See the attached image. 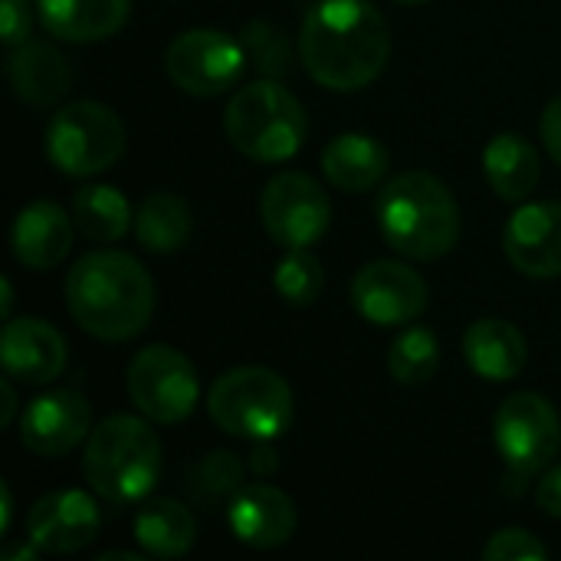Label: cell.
<instances>
[{
  "instance_id": "obj_14",
  "label": "cell",
  "mask_w": 561,
  "mask_h": 561,
  "mask_svg": "<svg viewBox=\"0 0 561 561\" xmlns=\"http://www.w3.org/2000/svg\"><path fill=\"white\" fill-rule=\"evenodd\" d=\"M503 250L510 263L533 276V279H556L561 276V204L559 201H536L523 204L506 230Z\"/></svg>"
},
{
  "instance_id": "obj_40",
  "label": "cell",
  "mask_w": 561,
  "mask_h": 561,
  "mask_svg": "<svg viewBox=\"0 0 561 561\" xmlns=\"http://www.w3.org/2000/svg\"><path fill=\"white\" fill-rule=\"evenodd\" d=\"M394 3H424V0H394Z\"/></svg>"
},
{
  "instance_id": "obj_7",
  "label": "cell",
  "mask_w": 561,
  "mask_h": 561,
  "mask_svg": "<svg viewBox=\"0 0 561 561\" xmlns=\"http://www.w3.org/2000/svg\"><path fill=\"white\" fill-rule=\"evenodd\" d=\"M125 151V125L102 102H72L46 125V158L69 178L112 168Z\"/></svg>"
},
{
  "instance_id": "obj_39",
  "label": "cell",
  "mask_w": 561,
  "mask_h": 561,
  "mask_svg": "<svg viewBox=\"0 0 561 561\" xmlns=\"http://www.w3.org/2000/svg\"><path fill=\"white\" fill-rule=\"evenodd\" d=\"M99 561H141V556H131V552H105V556H99Z\"/></svg>"
},
{
  "instance_id": "obj_28",
  "label": "cell",
  "mask_w": 561,
  "mask_h": 561,
  "mask_svg": "<svg viewBox=\"0 0 561 561\" xmlns=\"http://www.w3.org/2000/svg\"><path fill=\"white\" fill-rule=\"evenodd\" d=\"M187 486H191L194 500L204 506L233 500L237 490L243 486V463L237 460V454H227V450L207 454L187 470Z\"/></svg>"
},
{
  "instance_id": "obj_9",
  "label": "cell",
  "mask_w": 561,
  "mask_h": 561,
  "mask_svg": "<svg viewBox=\"0 0 561 561\" xmlns=\"http://www.w3.org/2000/svg\"><path fill=\"white\" fill-rule=\"evenodd\" d=\"M128 398L154 424H181L201 398L194 365L171 345H148L128 365Z\"/></svg>"
},
{
  "instance_id": "obj_22",
  "label": "cell",
  "mask_w": 561,
  "mask_h": 561,
  "mask_svg": "<svg viewBox=\"0 0 561 561\" xmlns=\"http://www.w3.org/2000/svg\"><path fill=\"white\" fill-rule=\"evenodd\" d=\"M388 168H391L388 148L378 138L362 135V131L339 135L322 151V171H325V178L339 191H348V194L371 191L388 174Z\"/></svg>"
},
{
  "instance_id": "obj_25",
  "label": "cell",
  "mask_w": 561,
  "mask_h": 561,
  "mask_svg": "<svg viewBox=\"0 0 561 561\" xmlns=\"http://www.w3.org/2000/svg\"><path fill=\"white\" fill-rule=\"evenodd\" d=\"M72 220L76 230L92 243H115L131 227V207L118 187L89 184L72 197Z\"/></svg>"
},
{
  "instance_id": "obj_2",
  "label": "cell",
  "mask_w": 561,
  "mask_h": 561,
  "mask_svg": "<svg viewBox=\"0 0 561 561\" xmlns=\"http://www.w3.org/2000/svg\"><path fill=\"white\" fill-rule=\"evenodd\" d=\"M66 306L82 332L102 342H128L151 322L154 283L135 256L92 250L66 276Z\"/></svg>"
},
{
  "instance_id": "obj_31",
  "label": "cell",
  "mask_w": 561,
  "mask_h": 561,
  "mask_svg": "<svg viewBox=\"0 0 561 561\" xmlns=\"http://www.w3.org/2000/svg\"><path fill=\"white\" fill-rule=\"evenodd\" d=\"M486 561H542L549 559V549L526 529H503L496 533L486 549H483Z\"/></svg>"
},
{
  "instance_id": "obj_24",
  "label": "cell",
  "mask_w": 561,
  "mask_h": 561,
  "mask_svg": "<svg viewBox=\"0 0 561 561\" xmlns=\"http://www.w3.org/2000/svg\"><path fill=\"white\" fill-rule=\"evenodd\" d=\"M135 539L154 559H181L197 539L194 516L178 500H148L135 513Z\"/></svg>"
},
{
  "instance_id": "obj_23",
  "label": "cell",
  "mask_w": 561,
  "mask_h": 561,
  "mask_svg": "<svg viewBox=\"0 0 561 561\" xmlns=\"http://www.w3.org/2000/svg\"><path fill=\"white\" fill-rule=\"evenodd\" d=\"M539 154L523 135H496L483 151L490 187L503 201H526L539 184Z\"/></svg>"
},
{
  "instance_id": "obj_5",
  "label": "cell",
  "mask_w": 561,
  "mask_h": 561,
  "mask_svg": "<svg viewBox=\"0 0 561 561\" xmlns=\"http://www.w3.org/2000/svg\"><path fill=\"white\" fill-rule=\"evenodd\" d=\"M224 125L230 145L240 154L266 164L289 161L302 148L309 131L302 102L273 79H260L237 89L227 102Z\"/></svg>"
},
{
  "instance_id": "obj_34",
  "label": "cell",
  "mask_w": 561,
  "mask_h": 561,
  "mask_svg": "<svg viewBox=\"0 0 561 561\" xmlns=\"http://www.w3.org/2000/svg\"><path fill=\"white\" fill-rule=\"evenodd\" d=\"M542 141H546L549 154L556 158V164L561 168V95H556L546 105V115H542Z\"/></svg>"
},
{
  "instance_id": "obj_17",
  "label": "cell",
  "mask_w": 561,
  "mask_h": 561,
  "mask_svg": "<svg viewBox=\"0 0 561 561\" xmlns=\"http://www.w3.org/2000/svg\"><path fill=\"white\" fill-rule=\"evenodd\" d=\"M227 519L233 536L253 549H279L296 533L293 500L270 483L240 486L227 506Z\"/></svg>"
},
{
  "instance_id": "obj_35",
  "label": "cell",
  "mask_w": 561,
  "mask_h": 561,
  "mask_svg": "<svg viewBox=\"0 0 561 561\" xmlns=\"http://www.w3.org/2000/svg\"><path fill=\"white\" fill-rule=\"evenodd\" d=\"M0 398H3L0 427H10V424H13V414H16V391H13V378H10V375L0 381Z\"/></svg>"
},
{
  "instance_id": "obj_11",
  "label": "cell",
  "mask_w": 561,
  "mask_h": 561,
  "mask_svg": "<svg viewBox=\"0 0 561 561\" xmlns=\"http://www.w3.org/2000/svg\"><path fill=\"white\" fill-rule=\"evenodd\" d=\"M247 66V49L220 30H187L171 39L164 69L187 95H220L237 85Z\"/></svg>"
},
{
  "instance_id": "obj_15",
  "label": "cell",
  "mask_w": 561,
  "mask_h": 561,
  "mask_svg": "<svg viewBox=\"0 0 561 561\" xmlns=\"http://www.w3.org/2000/svg\"><path fill=\"white\" fill-rule=\"evenodd\" d=\"M89 401L79 391L56 388L26 404L20 417V440L36 457H59L79 447V440L89 434Z\"/></svg>"
},
{
  "instance_id": "obj_27",
  "label": "cell",
  "mask_w": 561,
  "mask_h": 561,
  "mask_svg": "<svg viewBox=\"0 0 561 561\" xmlns=\"http://www.w3.org/2000/svg\"><path fill=\"white\" fill-rule=\"evenodd\" d=\"M440 365V345L434 339L431 329L411 325L408 332H401L388 352V371L398 385H424L437 375Z\"/></svg>"
},
{
  "instance_id": "obj_13",
  "label": "cell",
  "mask_w": 561,
  "mask_h": 561,
  "mask_svg": "<svg viewBox=\"0 0 561 561\" xmlns=\"http://www.w3.org/2000/svg\"><path fill=\"white\" fill-rule=\"evenodd\" d=\"M99 523H102V516L89 493L59 490V493H46L43 500L33 503L26 533H30V546H36L39 552L72 556L95 542Z\"/></svg>"
},
{
  "instance_id": "obj_26",
  "label": "cell",
  "mask_w": 561,
  "mask_h": 561,
  "mask_svg": "<svg viewBox=\"0 0 561 561\" xmlns=\"http://www.w3.org/2000/svg\"><path fill=\"white\" fill-rule=\"evenodd\" d=\"M135 237L148 253H174L191 237V207L168 194H148L135 214Z\"/></svg>"
},
{
  "instance_id": "obj_19",
  "label": "cell",
  "mask_w": 561,
  "mask_h": 561,
  "mask_svg": "<svg viewBox=\"0 0 561 561\" xmlns=\"http://www.w3.org/2000/svg\"><path fill=\"white\" fill-rule=\"evenodd\" d=\"M7 79L16 99L30 105H53L72 89V66L56 46L43 39H26L10 49Z\"/></svg>"
},
{
  "instance_id": "obj_12",
  "label": "cell",
  "mask_w": 561,
  "mask_h": 561,
  "mask_svg": "<svg viewBox=\"0 0 561 561\" xmlns=\"http://www.w3.org/2000/svg\"><path fill=\"white\" fill-rule=\"evenodd\" d=\"M352 306L371 325H408L427 309V286L411 266L375 260L355 273Z\"/></svg>"
},
{
  "instance_id": "obj_6",
  "label": "cell",
  "mask_w": 561,
  "mask_h": 561,
  "mask_svg": "<svg viewBox=\"0 0 561 561\" xmlns=\"http://www.w3.org/2000/svg\"><path fill=\"white\" fill-rule=\"evenodd\" d=\"M207 414L224 434L273 440L293 424V388L270 368L243 365L214 381Z\"/></svg>"
},
{
  "instance_id": "obj_3",
  "label": "cell",
  "mask_w": 561,
  "mask_h": 561,
  "mask_svg": "<svg viewBox=\"0 0 561 561\" xmlns=\"http://www.w3.org/2000/svg\"><path fill=\"white\" fill-rule=\"evenodd\" d=\"M381 237L408 260H440L460 240V207L427 171L394 174L375 207Z\"/></svg>"
},
{
  "instance_id": "obj_33",
  "label": "cell",
  "mask_w": 561,
  "mask_h": 561,
  "mask_svg": "<svg viewBox=\"0 0 561 561\" xmlns=\"http://www.w3.org/2000/svg\"><path fill=\"white\" fill-rule=\"evenodd\" d=\"M536 503L539 510H546L549 516L561 519V467H552L542 473L539 486H536Z\"/></svg>"
},
{
  "instance_id": "obj_21",
  "label": "cell",
  "mask_w": 561,
  "mask_h": 561,
  "mask_svg": "<svg viewBox=\"0 0 561 561\" xmlns=\"http://www.w3.org/2000/svg\"><path fill=\"white\" fill-rule=\"evenodd\" d=\"M36 10L53 36L66 43H99L125 26L131 0H36Z\"/></svg>"
},
{
  "instance_id": "obj_16",
  "label": "cell",
  "mask_w": 561,
  "mask_h": 561,
  "mask_svg": "<svg viewBox=\"0 0 561 561\" xmlns=\"http://www.w3.org/2000/svg\"><path fill=\"white\" fill-rule=\"evenodd\" d=\"M0 362L20 385H49L66 368V339L43 319H7Z\"/></svg>"
},
{
  "instance_id": "obj_38",
  "label": "cell",
  "mask_w": 561,
  "mask_h": 561,
  "mask_svg": "<svg viewBox=\"0 0 561 561\" xmlns=\"http://www.w3.org/2000/svg\"><path fill=\"white\" fill-rule=\"evenodd\" d=\"M0 289H3V302H0V309H3V319H10V306H13V289H10V279H3V283H0Z\"/></svg>"
},
{
  "instance_id": "obj_30",
  "label": "cell",
  "mask_w": 561,
  "mask_h": 561,
  "mask_svg": "<svg viewBox=\"0 0 561 561\" xmlns=\"http://www.w3.org/2000/svg\"><path fill=\"white\" fill-rule=\"evenodd\" d=\"M240 43L247 49V59L266 76H283L293 62V46L273 23H263V20L247 23Z\"/></svg>"
},
{
  "instance_id": "obj_29",
  "label": "cell",
  "mask_w": 561,
  "mask_h": 561,
  "mask_svg": "<svg viewBox=\"0 0 561 561\" xmlns=\"http://www.w3.org/2000/svg\"><path fill=\"white\" fill-rule=\"evenodd\" d=\"M273 283H276V293L289 306H312L322 296L325 273H322V263L309 250H286V256L276 266Z\"/></svg>"
},
{
  "instance_id": "obj_36",
  "label": "cell",
  "mask_w": 561,
  "mask_h": 561,
  "mask_svg": "<svg viewBox=\"0 0 561 561\" xmlns=\"http://www.w3.org/2000/svg\"><path fill=\"white\" fill-rule=\"evenodd\" d=\"M250 470H253V473H263V477H270V473L276 470V454H273L270 447H263V450H253V454H250Z\"/></svg>"
},
{
  "instance_id": "obj_1",
  "label": "cell",
  "mask_w": 561,
  "mask_h": 561,
  "mask_svg": "<svg viewBox=\"0 0 561 561\" xmlns=\"http://www.w3.org/2000/svg\"><path fill=\"white\" fill-rule=\"evenodd\" d=\"M299 59L325 89H362L391 59L388 20L371 0H319L302 20Z\"/></svg>"
},
{
  "instance_id": "obj_10",
  "label": "cell",
  "mask_w": 561,
  "mask_h": 561,
  "mask_svg": "<svg viewBox=\"0 0 561 561\" xmlns=\"http://www.w3.org/2000/svg\"><path fill=\"white\" fill-rule=\"evenodd\" d=\"M260 220L283 250H306L329 230L332 204L316 178L279 171L260 194Z\"/></svg>"
},
{
  "instance_id": "obj_32",
  "label": "cell",
  "mask_w": 561,
  "mask_h": 561,
  "mask_svg": "<svg viewBox=\"0 0 561 561\" xmlns=\"http://www.w3.org/2000/svg\"><path fill=\"white\" fill-rule=\"evenodd\" d=\"M0 30L7 49L30 39V7L26 0H0Z\"/></svg>"
},
{
  "instance_id": "obj_37",
  "label": "cell",
  "mask_w": 561,
  "mask_h": 561,
  "mask_svg": "<svg viewBox=\"0 0 561 561\" xmlns=\"http://www.w3.org/2000/svg\"><path fill=\"white\" fill-rule=\"evenodd\" d=\"M0 493H3V513H0V533H7V526H10V486L3 483V486H0Z\"/></svg>"
},
{
  "instance_id": "obj_18",
  "label": "cell",
  "mask_w": 561,
  "mask_h": 561,
  "mask_svg": "<svg viewBox=\"0 0 561 561\" xmlns=\"http://www.w3.org/2000/svg\"><path fill=\"white\" fill-rule=\"evenodd\" d=\"M76 220L53 201L26 204L13 220V256L30 270H53L72 250Z\"/></svg>"
},
{
  "instance_id": "obj_8",
  "label": "cell",
  "mask_w": 561,
  "mask_h": 561,
  "mask_svg": "<svg viewBox=\"0 0 561 561\" xmlns=\"http://www.w3.org/2000/svg\"><path fill=\"white\" fill-rule=\"evenodd\" d=\"M493 440L510 467V483H526L552 467L561 450V421L556 408L536 394H510L493 417Z\"/></svg>"
},
{
  "instance_id": "obj_20",
  "label": "cell",
  "mask_w": 561,
  "mask_h": 561,
  "mask_svg": "<svg viewBox=\"0 0 561 561\" xmlns=\"http://www.w3.org/2000/svg\"><path fill=\"white\" fill-rule=\"evenodd\" d=\"M463 358L483 381H513L529 362V345L513 322L480 319L463 335Z\"/></svg>"
},
{
  "instance_id": "obj_4",
  "label": "cell",
  "mask_w": 561,
  "mask_h": 561,
  "mask_svg": "<svg viewBox=\"0 0 561 561\" xmlns=\"http://www.w3.org/2000/svg\"><path fill=\"white\" fill-rule=\"evenodd\" d=\"M82 470L105 503H141L161 477L158 434L131 414H112L89 431Z\"/></svg>"
}]
</instances>
